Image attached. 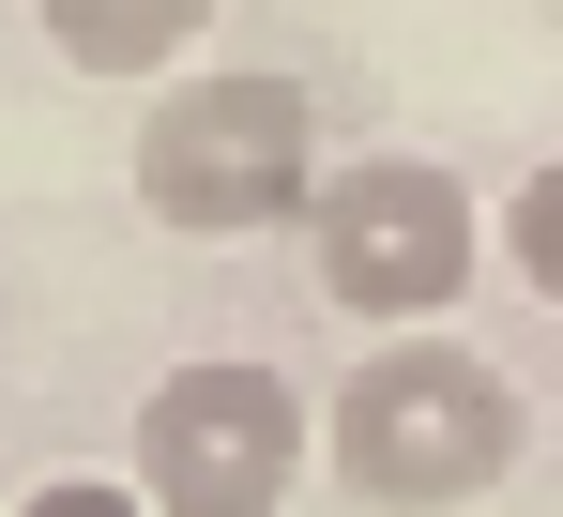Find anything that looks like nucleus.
Returning a JSON list of instances; mask_svg holds the SVG:
<instances>
[{
	"label": "nucleus",
	"mask_w": 563,
	"mask_h": 517,
	"mask_svg": "<svg viewBox=\"0 0 563 517\" xmlns=\"http://www.w3.org/2000/svg\"><path fill=\"white\" fill-rule=\"evenodd\" d=\"M335 487L366 517H442V503H487L518 472V381L487 365L472 336H366V365L335 381Z\"/></svg>",
	"instance_id": "f257e3e1"
},
{
	"label": "nucleus",
	"mask_w": 563,
	"mask_h": 517,
	"mask_svg": "<svg viewBox=\"0 0 563 517\" xmlns=\"http://www.w3.org/2000/svg\"><path fill=\"white\" fill-rule=\"evenodd\" d=\"M320 198V107L305 77H260V62H213V77H168L153 122H137V213L184 229V244H260Z\"/></svg>",
	"instance_id": "f03ea898"
},
{
	"label": "nucleus",
	"mask_w": 563,
	"mask_h": 517,
	"mask_svg": "<svg viewBox=\"0 0 563 517\" xmlns=\"http://www.w3.org/2000/svg\"><path fill=\"white\" fill-rule=\"evenodd\" d=\"M305 258H320V305L335 320L427 336V320H457V289L487 274V198L442 153H351L305 198Z\"/></svg>",
	"instance_id": "7ed1b4c3"
},
{
	"label": "nucleus",
	"mask_w": 563,
	"mask_h": 517,
	"mask_svg": "<svg viewBox=\"0 0 563 517\" xmlns=\"http://www.w3.org/2000/svg\"><path fill=\"white\" fill-rule=\"evenodd\" d=\"M289 472H305V381L289 365H168L137 396V503L153 517H289Z\"/></svg>",
	"instance_id": "20e7f679"
},
{
	"label": "nucleus",
	"mask_w": 563,
	"mask_h": 517,
	"mask_svg": "<svg viewBox=\"0 0 563 517\" xmlns=\"http://www.w3.org/2000/svg\"><path fill=\"white\" fill-rule=\"evenodd\" d=\"M31 15H46V46L77 77H168L198 31H213V0H31Z\"/></svg>",
	"instance_id": "39448f33"
},
{
	"label": "nucleus",
	"mask_w": 563,
	"mask_h": 517,
	"mask_svg": "<svg viewBox=\"0 0 563 517\" xmlns=\"http://www.w3.org/2000/svg\"><path fill=\"white\" fill-rule=\"evenodd\" d=\"M487 244H503V274H518L533 305H563V153H533V168L503 183V213H487Z\"/></svg>",
	"instance_id": "423d86ee"
},
{
	"label": "nucleus",
	"mask_w": 563,
	"mask_h": 517,
	"mask_svg": "<svg viewBox=\"0 0 563 517\" xmlns=\"http://www.w3.org/2000/svg\"><path fill=\"white\" fill-rule=\"evenodd\" d=\"M15 517H153V503H137V472H122V487H107V472H46Z\"/></svg>",
	"instance_id": "0eeeda50"
},
{
	"label": "nucleus",
	"mask_w": 563,
	"mask_h": 517,
	"mask_svg": "<svg viewBox=\"0 0 563 517\" xmlns=\"http://www.w3.org/2000/svg\"><path fill=\"white\" fill-rule=\"evenodd\" d=\"M0 517H15V503H0Z\"/></svg>",
	"instance_id": "6e6552de"
}]
</instances>
